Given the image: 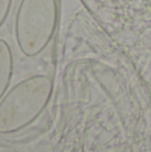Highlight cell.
I'll list each match as a JSON object with an SVG mask.
<instances>
[{
	"instance_id": "1",
	"label": "cell",
	"mask_w": 151,
	"mask_h": 152,
	"mask_svg": "<svg viewBox=\"0 0 151 152\" xmlns=\"http://www.w3.org/2000/svg\"><path fill=\"white\" fill-rule=\"evenodd\" d=\"M54 81L48 75L26 77L10 88L0 100V135H11L39 119L52 95Z\"/></svg>"
},
{
	"instance_id": "2",
	"label": "cell",
	"mask_w": 151,
	"mask_h": 152,
	"mask_svg": "<svg viewBox=\"0 0 151 152\" xmlns=\"http://www.w3.org/2000/svg\"><path fill=\"white\" fill-rule=\"evenodd\" d=\"M59 20L58 0H20L13 16V37L26 58H36L51 44Z\"/></svg>"
},
{
	"instance_id": "3",
	"label": "cell",
	"mask_w": 151,
	"mask_h": 152,
	"mask_svg": "<svg viewBox=\"0 0 151 152\" xmlns=\"http://www.w3.org/2000/svg\"><path fill=\"white\" fill-rule=\"evenodd\" d=\"M13 75V53L7 40L0 37V100L8 91Z\"/></svg>"
},
{
	"instance_id": "4",
	"label": "cell",
	"mask_w": 151,
	"mask_h": 152,
	"mask_svg": "<svg viewBox=\"0 0 151 152\" xmlns=\"http://www.w3.org/2000/svg\"><path fill=\"white\" fill-rule=\"evenodd\" d=\"M12 3L13 0H0V28L3 27V24L7 21L8 16H10Z\"/></svg>"
}]
</instances>
